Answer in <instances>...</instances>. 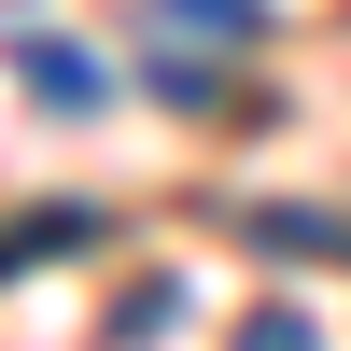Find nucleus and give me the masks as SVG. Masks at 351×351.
I'll return each instance as SVG.
<instances>
[{
    "label": "nucleus",
    "instance_id": "2",
    "mask_svg": "<svg viewBox=\"0 0 351 351\" xmlns=\"http://www.w3.org/2000/svg\"><path fill=\"white\" fill-rule=\"evenodd\" d=\"M253 351H324V337H295V324H253Z\"/></svg>",
    "mask_w": 351,
    "mask_h": 351
},
{
    "label": "nucleus",
    "instance_id": "1",
    "mask_svg": "<svg viewBox=\"0 0 351 351\" xmlns=\"http://www.w3.org/2000/svg\"><path fill=\"white\" fill-rule=\"evenodd\" d=\"M28 84H43V99H99V56H71V43H28Z\"/></svg>",
    "mask_w": 351,
    "mask_h": 351
}]
</instances>
